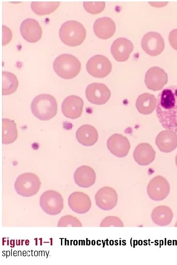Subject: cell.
Instances as JSON below:
<instances>
[{
    "instance_id": "1",
    "label": "cell",
    "mask_w": 177,
    "mask_h": 265,
    "mask_svg": "<svg viewBox=\"0 0 177 265\" xmlns=\"http://www.w3.org/2000/svg\"><path fill=\"white\" fill-rule=\"evenodd\" d=\"M156 115L163 128L177 133V85L167 86L159 93Z\"/></svg>"
},
{
    "instance_id": "2",
    "label": "cell",
    "mask_w": 177,
    "mask_h": 265,
    "mask_svg": "<svg viewBox=\"0 0 177 265\" xmlns=\"http://www.w3.org/2000/svg\"><path fill=\"white\" fill-rule=\"evenodd\" d=\"M33 115L42 121H47L56 115L58 105L56 99L51 95L42 94L36 96L31 103Z\"/></svg>"
},
{
    "instance_id": "3",
    "label": "cell",
    "mask_w": 177,
    "mask_h": 265,
    "mask_svg": "<svg viewBox=\"0 0 177 265\" xmlns=\"http://www.w3.org/2000/svg\"><path fill=\"white\" fill-rule=\"evenodd\" d=\"M61 41L69 46L81 45L86 37V30L83 25L75 20L67 21L63 23L59 30Z\"/></svg>"
},
{
    "instance_id": "4",
    "label": "cell",
    "mask_w": 177,
    "mask_h": 265,
    "mask_svg": "<svg viewBox=\"0 0 177 265\" xmlns=\"http://www.w3.org/2000/svg\"><path fill=\"white\" fill-rule=\"evenodd\" d=\"M56 73L64 79H71L78 75L81 68L79 59L70 54H61L53 62Z\"/></svg>"
},
{
    "instance_id": "5",
    "label": "cell",
    "mask_w": 177,
    "mask_h": 265,
    "mask_svg": "<svg viewBox=\"0 0 177 265\" xmlns=\"http://www.w3.org/2000/svg\"><path fill=\"white\" fill-rule=\"evenodd\" d=\"M41 185L39 177L31 172L20 175L16 179L14 187L17 193L23 197H31L39 191Z\"/></svg>"
},
{
    "instance_id": "6",
    "label": "cell",
    "mask_w": 177,
    "mask_h": 265,
    "mask_svg": "<svg viewBox=\"0 0 177 265\" xmlns=\"http://www.w3.org/2000/svg\"><path fill=\"white\" fill-rule=\"evenodd\" d=\"M40 206L46 213L55 215L63 208V199L61 194L55 190H48L43 192L40 198Z\"/></svg>"
},
{
    "instance_id": "7",
    "label": "cell",
    "mask_w": 177,
    "mask_h": 265,
    "mask_svg": "<svg viewBox=\"0 0 177 265\" xmlns=\"http://www.w3.org/2000/svg\"><path fill=\"white\" fill-rule=\"evenodd\" d=\"M88 72L95 78H103L111 72V62L106 56L97 54L91 57L87 62Z\"/></svg>"
},
{
    "instance_id": "8",
    "label": "cell",
    "mask_w": 177,
    "mask_h": 265,
    "mask_svg": "<svg viewBox=\"0 0 177 265\" xmlns=\"http://www.w3.org/2000/svg\"><path fill=\"white\" fill-rule=\"evenodd\" d=\"M170 185L163 177L158 175L153 177L147 186L149 197L154 201H161L165 199L170 192Z\"/></svg>"
},
{
    "instance_id": "9",
    "label": "cell",
    "mask_w": 177,
    "mask_h": 265,
    "mask_svg": "<svg viewBox=\"0 0 177 265\" xmlns=\"http://www.w3.org/2000/svg\"><path fill=\"white\" fill-rule=\"evenodd\" d=\"M141 46L144 51L151 56L160 54L165 48V42L161 35L156 32L146 33L141 40Z\"/></svg>"
},
{
    "instance_id": "10",
    "label": "cell",
    "mask_w": 177,
    "mask_h": 265,
    "mask_svg": "<svg viewBox=\"0 0 177 265\" xmlns=\"http://www.w3.org/2000/svg\"><path fill=\"white\" fill-rule=\"evenodd\" d=\"M88 100L92 104L101 105L105 104L111 97V91L108 87L102 83L94 82L89 84L86 89Z\"/></svg>"
},
{
    "instance_id": "11",
    "label": "cell",
    "mask_w": 177,
    "mask_h": 265,
    "mask_svg": "<svg viewBox=\"0 0 177 265\" xmlns=\"http://www.w3.org/2000/svg\"><path fill=\"white\" fill-rule=\"evenodd\" d=\"M168 75L159 67L149 68L145 75V82L149 89L154 91L161 90L167 83Z\"/></svg>"
},
{
    "instance_id": "12",
    "label": "cell",
    "mask_w": 177,
    "mask_h": 265,
    "mask_svg": "<svg viewBox=\"0 0 177 265\" xmlns=\"http://www.w3.org/2000/svg\"><path fill=\"white\" fill-rule=\"evenodd\" d=\"M96 205L104 211L113 209L118 203V194L111 187L105 186L99 189L95 195Z\"/></svg>"
},
{
    "instance_id": "13",
    "label": "cell",
    "mask_w": 177,
    "mask_h": 265,
    "mask_svg": "<svg viewBox=\"0 0 177 265\" xmlns=\"http://www.w3.org/2000/svg\"><path fill=\"white\" fill-rule=\"evenodd\" d=\"M107 145L109 151L118 158L126 156L130 148L127 138L118 133L111 135L107 140Z\"/></svg>"
},
{
    "instance_id": "14",
    "label": "cell",
    "mask_w": 177,
    "mask_h": 265,
    "mask_svg": "<svg viewBox=\"0 0 177 265\" xmlns=\"http://www.w3.org/2000/svg\"><path fill=\"white\" fill-rule=\"evenodd\" d=\"M83 106L84 103L81 98L76 95H70L63 100L61 111L66 117L74 119L82 115Z\"/></svg>"
},
{
    "instance_id": "15",
    "label": "cell",
    "mask_w": 177,
    "mask_h": 265,
    "mask_svg": "<svg viewBox=\"0 0 177 265\" xmlns=\"http://www.w3.org/2000/svg\"><path fill=\"white\" fill-rule=\"evenodd\" d=\"M20 29L22 37L29 42H36L41 37L42 28L35 19L28 18L24 20L21 24Z\"/></svg>"
},
{
    "instance_id": "16",
    "label": "cell",
    "mask_w": 177,
    "mask_h": 265,
    "mask_svg": "<svg viewBox=\"0 0 177 265\" xmlns=\"http://www.w3.org/2000/svg\"><path fill=\"white\" fill-rule=\"evenodd\" d=\"M133 44L125 38H118L113 43L111 51L114 58L119 62L127 60L133 50Z\"/></svg>"
},
{
    "instance_id": "17",
    "label": "cell",
    "mask_w": 177,
    "mask_h": 265,
    "mask_svg": "<svg viewBox=\"0 0 177 265\" xmlns=\"http://www.w3.org/2000/svg\"><path fill=\"white\" fill-rule=\"evenodd\" d=\"M68 203L73 212L79 214L87 212L91 206L89 197L81 191L72 193L68 197Z\"/></svg>"
},
{
    "instance_id": "18",
    "label": "cell",
    "mask_w": 177,
    "mask_h": 265,
    "mask_svg": "<svg viewBox=\"0 0 177 265\" xmlns=\"http://www.w3.org/2000/svg\"><path fill=\"white\" fill-rule=\"evenodd\" d=\"M155 143L160 151L170 153L177 147V134L170 130L162 131L156 136Z\"/></svg>"
},
{
    "instance_id": "19",
    "label": "cell",
    "mask_w": 177,
    "mask_h": 265,
    "mask_svg": "<svg viewBox=\"0 0 177 265\" xmlns=\"http://www.w3.org/2000/svg\"><path fill=\"white\" fill-rule=\"evenodd\" d=\"M93 30L95 34L98 38L107 39L114 35L116 30V25L110 18H99L94 22Z\"/></svg>"
},
{
    "instance_id": "20",
    "label": "cell",
    "mask_w": 177,
    "mask_h": 265,
    "mask_svg": "<svg viewBox=\"0 0 177 265\" xmlns=\"http://www.w3.org/2000/svg\"><path fill=\"white\" fill-rule=\"evenodd\" d=\"M75 183L82 187H88L92 186L96 180V174L93 169L87 165L78 167L74 173Z\"/></svg>"
},
{
    "instance_id": "21",
    "label": "cell",
    "mask_w": 177,
    "mask_h": 265,
    "mask_svg": "<svg viewBox=\"0 0 177 265\" xmlns=\"http://www.w3.org/2000/svg\"><path fill=\"white\" fill-rule=\"evenodd\" d=\"M155 151L152 147L147 143L138 144L133 152L135 161L141 165H148L155 159Z\"/></svg>"
},
{
    "instance_id": "22",
    "label": "cell",
    "mask_w": 177,
    "mask_h": 265,
    "mask_svg": "<svg viewBox=\"0 0 177 265\" xmlns=\"http://www.w3.org/2000/svg\"><path fill=\"white\" fill-rule=\"evenodd\" d=\"M76 137L78 142L84 146H90L94 145L98 137L96 129L90 125H84L77 131Z\"/></svg>"
},
{
    "instance_id": "23",
    "label": "cell",
    "mask_w": 177,
    "mask_h": 265,
    "mask_svg": "<svg viewBox=\"0 0 177 265\" xmlns=\"http://www.w3.org/2000/svg\"><path fill=\"white\" fill-rule=\"evenodd\" d=\"M151 217L155 224L165 226L171 222L173 213L170 207L165 205L158 206L153 210Z\"/></svg>"
},
{
    "instance_id": "24",
    "label": "cell",
    "mask_w": 177,
    "mask_h": 265,
    "mask_svg": "<svg viewBox=\"0 0 177 265\" xmlns=\"http://www.w3.org/2000/svg\"><path fill=\"white\" fill-rule=\"evenodd\" d=\"M157 104L155 96L148 93L140 95L136 102L138 111L143 114H149L155 109Z\"/></svg>"
},
{
    "instance_id": "25",
    "label": "cell",
    "mask_w": 177,
    "mask_h": 265,
    "mask_svg": "<svg viewBox=\"0 0 177 265\" xmlns=\"http://www.w3.org/2000/svg\"><path fill=\"white\" fill-rule=\"evenodd\" d=\"M16 124L13 120L4 118L2 120V142L4 144L13 143L17 138Z\"/></svg>"
},
{
    "instance_id": "26",
    "label": "cell",
    "mask_w": 177,
    "mask_h": 265,
    "mask_svg": "<svg viewBox=\"0 0 177 265\" xmlns=\"http://www.w3.org/2000/svg\"><path fill=\"white\" fill-rule=\"evenodd\" d=\"M18 87L16 76L8 72H2V94L10 95L14 93Z\"/></svg>"
},
{
    "instance_id": "27",
    "label": "cell",
    "mask_w": 177,
    "mask_h": 265,
    "mask_svg": "<svg viewBox=\"0 0 177 265\" xmlns=\"http://www.w3.org/2000/svg\"><path fill=\"white\" fill-rule=\"evenodd\" d=\"M59 4V1H32L30 6L37 15H45L55 11Z\"/></svg>"
},
{
    "instance_id": "28",
    "label": "cell",
    "mask_w": 177,
    "mask_h": 265,
    "mask_svg": "<svg viewBox=\"0 0 177 265\" xmlns=\"http://www.w3.org/2000/svg\"><path fill=\"white\" fill-rule=\"evenodd\" d=\"M57 226L61 227H82L80 221L76 217L68 214L61 217L58 221Z\"/></svg>"
},
{
    "instance_id": "29",
    "label": "cell",
    "mask_w": 177,
    "mask_h": 265,
    "mask_svg": "<svg viewBox=\"0 0 177 265\" xmlns=\"http://www.w3.org/2000/svg\"><path fill=\"white\" fill-rule=\"evenodd\" d=\"M84 7L86 10L92 14H96L101 12L105 8L104 1H84Z\"/></svg>"
},
{
    "instance_id": "30",
    "label": "cell",
    "mask_w": 177,
    "mask_h": 265,
    "mask_svg": "<svg viewBox=\"0 0 177 265\" xmlns=\"http://www.w3.org/2000/svg\"><path fill=\"white\" fill-rule=\"evenodd\" d=\"M100 227H123V224L120 219L117 216H107L101 221Z\"/></svg>"
},
{
    "instance_id": "31",
    "label": "cell",
    "mask_w": 177,
    "mask_h": 265,
    "mask_svg": "<svg viewBox=\"0 0 177 265\" xmlns=\"http://www.w3.org/2000/svg\"><path fill=\"white\" fill-rule=\"evenodd\" d=\"M12 38L11 30L5 26H2V45L8 44Z\"/></svg>"
},
{
    "instance_id": "32",
    "label": "cell",
    "mask_w": 177,
    "mask_h": 265,
    "mask_svg": "<svg viewBox=\"0 0 177 265\" xmlns=\"http://www.w3.org/2000/svg\"><path fill=\"white\" fill-rule=\"evenodd\" d=\"M169 41L172 47L177 51V28L173 29L170 32Z\"/></svg>"
},
{
    "instance_id": "33",
    "label": "cell",
    "mask_w": 177,
    "mask_h": 265,
    "mask_svg": "<svg viewBox=\"0 0 177 265\" xmlns=\"http://www.w3.org/2000/svg\"><path fill=\"white\" fill-rule=\"evenodd\" d=\"M175 161H176V165L177 166V154L176 158H175Z\"/></svg>"
},
{
    "instance_id": "34",
    "label": "cell",
    "mask_w": 177,
    "mask_h": 265,
    "mask_svg": "<svg viewBox=\"0 0 177 265\" xmlns=\"http://www.w3.org/2000/svg\"><path fill=\"white\" fill-rule=\"evenodd\" d=\"M175 227H177V222H176V224H175Z\"/></svg>"
}]
</instances>
